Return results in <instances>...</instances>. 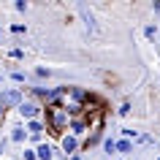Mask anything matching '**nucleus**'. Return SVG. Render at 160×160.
I'll list each match as a JSON object with an SVG mask.
<instances>
[{"mask_svg": "<svg viewBox=\"0 0 160 160\" xmlns=\"http://www.w3.org/2000/svg\"><path fill=\"white\" fill-rule=\"evenodd\" d=\"M35 158H38V160H54V155H52V147H49V144H41V147L35 149Z\"/></svg>", "mask_w": 160, "mask_h": 160, "instance_id": "nucleus-6", "label": "nucleus"}, {"mask_svg": "<svg viewBox=\"0 0 160 160\" xmlns=\"http://www.w3.org/2000/svg\"><path fill=\"white\" fill-rule=\"evenodd\" d=\"M71 160H79V158H76V155H73V158H71Z\"/></svg>", "mask_w": 160, "mask_h": 160, "instance_id": "nucleus-14", "label": "nucleus"}, {"mask_svg": "<svg viewBox=\"0 0 160 160\" xmlns=\"http://www.w3.org/2000/svg\"><path fill=\"white\" fill-rule=\"evenodd\" d=\"M71 128H73V133H84V130H87V122H84V119H73Z\"/></svg>", "mask_w": 160, "mask_h": 160, "instance_id": "nucleus-7", "label": "nucleus"}, {"mask_svg": "<svg viewBox=\"0 0 160 160\" xmlns=\"http://www.w3.org/2000/svg\"><path fill=\"white\" fill-rule=\"evenodd\" d=\"M76 147H79L76 136H62V152H65V155H73Z\"/></svg>", "mask_w": 160, "mask_h": 160, "instance_id": "nucleus-4", "label": "nucleus"}, {"mask_svg": "<svg viewBox=\"0 0 160 160\" xmlns=\"http://www.w3.org/2000/svg\"><path fill=\"white\" fill-rule=\"evenodd\" d=\"M19 114L33 122V119H38V114H41V106H38V103H33V101H25L22 106H19Z\"/></svg>", "mask_w": 160, "mask_h": 160, "instance_id": "nucleus-3", "label": "nucleus"}, {"mask_svg": "<svg viewBox=\"0 0 160 160\" xmlns=\"http://www.w3.org/2000/svg\"><path fill=\"white\" fill-rule=\"evenodd\" d=\"M3 111H6V109H3V103H0V117H3Z\"/></svg>", "mask_w": 160, "mask_h": 160, "instance_id": "nucleus-13", "label": "nucleus"}, {"mask_svg": "<svg viewBox=\"0 0 160 160\" xmlns=\"http://www.w3.org/2000/svg\"><path fill=\"white\" fill-rule=\"evenodd\" d=\"M27 133L33 136V138H41V133H43V122H41V119H33V122L27 125Z\"/></svg>", "mask_w": 160, "mask_h": 160, "instance_id": "nucleus-5", "label": "nucleus"}, {"mask_svg": "<svg viewBox=\"0 0 160 160\" xmlns=\"http://www.w3.org/2000/svg\"><path fill=\"white\" fill-rule=\"evenodd\" d=\"M65 125H68V111L62 109V106H57V103L49 106V109H46V128H49L52 133H60Z\"/></svg>", "mask_w": 160, "mask_h": 160, "instance_id": "nucleus-1", "label": "nucleus"}, {"mask_svg": "<svg viewBox=\"0 0 160 160\" xmlns=\"http://www.w3.org/2000/svg\"><path fill=\"white\" fill-rule=\"evenodd\" d=\"M130 147H133V144L128 141V138H125V141H117V149L119 152H130Z\"/></svg>", "mask_w": 160, "mask_h": 160, "instance_id": "nucleus-8", "label": "nucleus"}, {"mask_svg": "<svg viewBox=\"0 0 160 160\" xmlns=\"http://www.w3.org/2000/svg\"><path fill=\"white\" fill-rule=\"evenodd\" d=\"M103 147H106V152H114V149H117V141H111V138H106V141H103Z\"/></svg>", "mask_w": 160, "mask_h": 160, "instance_id": "nucleus-10", "label": "nucleus"}, {"mask_svg": "<svg viewBox=\"0 0 160 160\" xmlns=\"http://www.w3.org/2000/svg\"><path fill=\"white\" fill-rule=\"evenodd\" d=\"M155 35H158V30H155V27L149 25V27H147V38H155Z\"/></svg>", "mask_w": 160, "mask_h": 160, "instance_id": "nucleus-12", "label": "nucleus"}, {"mask_svg": "<svg viewBox=\"0 0 160 160\" xmlns=\"http://www.w3.org/2000/svg\"><path fill=\"white\" fill-rule=\"evenodd\" d=\"M11 138H14V141H25V130H14V133H11Z\"/></svg>", "mask_w": 160, "mask_h": 160, "instance_id": "nucleus-9", "label": "nucleus"}, {"mask_svg": "<svg viewBox=\"0 0 160 160\" xmlns=\"http://www.w3.org/2000/svg\"><path fill=\"white\" fill-rule=\"evenodd\" d=\"M0 103H3V109H19L25 98H22V90H6V92L0 95Z\"/></svg>", "mask_w": 160, "mask_h": 160, "instance_id": "nucleus-2", "label": "nucleus"}, {"mask_svg": "<svg viewBox=\"0 0 160 160\" xmlns=\"http://www.w3.org/2000/svg\"><path fill=\"white\" fill-rule=\"evenodd\" d=\"M25 160H38V158H35L33 149H25Z\"/></svg>", "mask_w": 160, "mask_h": 160, "instance_id": "nucleus-11", "label": "nucleus"}]
</instances>
